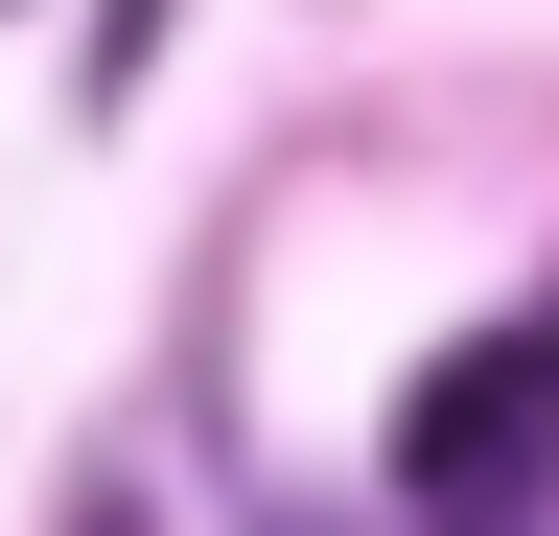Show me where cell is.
<instances>
[{
    "instance_id": "3957f363",
    "label": "cell",
    "mask_w": 559,
    "mask_h": 536,
    "mask_svg": "<svg viewBox=\"0 0 559 536\" xmlns=\"http://www.w3.org/2000/svg\"><path fill=\"white\" fill-rule=\"evenodd\" d=\"M70 536H140V490H70Z\"/></svg>"
},
{
    "instance_id": "7a4b0ae2",
    "label": "cell",
    "mask_w": 559,
    "mask_h": 536,
    "mask_svg": "<svg viewBox=\"0 0 559 536\" xmlns=\"http://www.w3.org/2000/svg\"><path fill=\"white\" fill-rule=\"evenodd\" d=\"M140 47H164V0H94V94H140Z\"/></svg>"
},
{
    "instance_id": "6da1fadb",
    "label": "cell",
    "mask_w": 559,
    "mask_h": 536,
    "mask_svg": "<svg viewBox=\"0 0 559 536\" xmlns=\"http://www.w3.org/2000/svg\"><path fill=\"white\" fill-rule=\"evenodd\" d=\"M536 466H559V303H489L466 350L396 396V513L419 536H513Z\"/></svg>"
}]
</instances>
